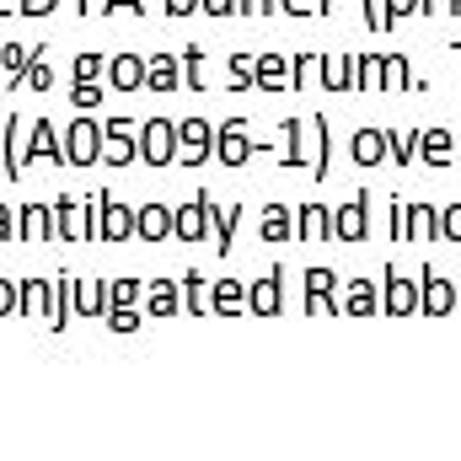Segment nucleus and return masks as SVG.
Masks as SVG:
<instances>
[{
  "label": "nucleus",
  "mask_w": 461,
  "mask_h": 461,
  "mask_svg": "<svg viewBox=\"0 0 461 461\" xmlns=\"http://www.w3.org/2000/svg\"><path fill=\"white\" fill-rule=\"evenodd\" d=\"M103 140H108L103 123L81 113L76 123H70V134H65V161H70V167H92V161H103Z\"/></svg>",
  "instance_id": "nucleus-1"
},
{
  "label": "nucleus",
  "mask_w": 461,
  "mask_h": 461,
  "mask_svg": "<svg viewBox=\"0 0 461 461\" xmlns=\"http://www.w3.org/2000/svg\"><path fill=\"white\" fill-rule=\"evenodd\" d=\"M381 312L386 317H413L419 312V274L386 268V279H381Z\"/></svg>",
  "instance_id": "nucleus-2"
},
{
  "label": "nucleus",
  "mask_w": 461,
  "mask_h": 461,
  "mask_svg": "<svg viewBox=\"0 0 461 461\" xmlns=\"http://www.w3.org/2000/svg\"><path fill=\"white\" fill-rule=\"evenodd\" d=\"M215 156V129L204 123V118H183L177 123V161L183 167H199V161H210Z\"/></svg>",
  "instance_id": "nucleus-3"
},
{
  "label": "nucleus",
  "mask_w": 461,
  "mask_h": 461,
  "mask_svg": "<svg viewBox=\"0 0 461 461\" xmlns=\"http://www.w3.org/2000/svg\"><path fill=\"white\" fill-rule=\"evenodd\" d=\"M419 312L424 317H451L456 312V279H440L435 268H419Z\"/></svg>",
  "instance_id": "nucleus-4"
},
{
  "label": "nucleus",
  "mask_w": 461,
  "mask_h": 461,
  "mask_svg": "<svg viewBox=\"0 0 461 461\" xmlns=\"http://www.w3.org/2000/svg\"><path fill=\"white\" fill-rule=\"evenodd\" d=\"M301 167L312 177H328V123H322V113L301 118Z\"/></svg>",
  "instance_id": "nucleus-5"
},
{
  "label": "nucleus",
  "mask_w": 461,
  "mask_h": 461,
  "mask_svg": "<svg viewBox=\"0 0 461 461\" xmlns=\"http://www.w3.org/2000/svg\"><path fill=\"white\" fill-rule=\"evenodd\" d=\"M140 156H145L150 167H167V161H177V123H167V118H150V123L140 129Z\"/></svg>",
  "instance_id": "nucleus-6"
},
{
  "label": "nucleus",
  "mask_w": 461,
  "mask_h": 461,
  "mask_svg": "<svg viewBox=\"0 0 461 461\" xmlns=\"http://www.w3.org/2000/svg\"><path fill=\"white\" fill-rule=\"evenodd\" d=\"M370 230V194H348L333 210V241H365Z\"/></svg>",
  "instance_id": "nucleus-7"
},
{
  "label": "nucleus",
  "mask_w": 461,
  "mask_h": 461,
  "mask_svg": "<svg viewBox=\"0 0 461 461\" xmlns=\"http://www.w3.org/2000/svg\"><path fill=\"white\" fill-rule=\"evenodd\" d=\"M97 236L103 241H129L134 236V210L113 194H97Z\"/></svg>",
  "instance_id": "nucleus-8"
},
{
  "label": "nucleus",
  "mask_w": 461,
  "mask_h": 461,
  "mask_svg": "<svg viewBox=\"0 0 461 461\" xmlns=\"http://www.w3.org/2000/svg\"><path fill=\"white\" fill-rule=\"evenodd\" d=\"M204 210H210V241L230 252V236L241 226V199H215V194H204Z\"/></svg>",
  "instance_id": "nucleus-9"
},
{
  "label": "nucleus",
  "mask_w": 461,
  "mask_h": 461,
  "mask_svg": "<svg viewBox=\"0 0 461 461\" xmlns=\"http://www.w3.org/2000/svg\"><path fill=\"white\" fill-rule=\"evenodd\" d=\"M54 226H59L65 241H86V236H92V204H86L81 194H65L59 210H54Z\"/></svg>",
  "instance_id": "nucleus-10"
},
{
  "label": "nucleus",
  "mask_w": 461,
  "mask_h": 461,
  "mask_svg": "<svg viewBox=\"0 0 461 461\" xmlns=\"http://www.w3.org/2000/svg\"><path fill=\"white\" fill-rule=\"evenodd\" d=\"M279 285H285V268H268L263 279L247 285V306H252L258 317H274V312L285 306V290H279Z\"/></svg>",
  "instance_id": "nucleus-11"
},
{
  "label": "nucleus",
  "mask_w": 461,
  "mask_h": 461,
  "mask_svg": "<svg viewBox=\"0 0 461 461\" xmlns=\"http://www.w3.org/2000/svg\"><path fill=\"white\" fill-rule=\"evenodd\" d=\"M306 285H312L306 312H328V317H339V312H344V301L333 295V290H339V274H333V268H312V274H306Z\"/></svg>",
  "instance_id": "nucleus-12"
},
{
  "label": "nucleus",
  "mask_w": 461,
  "mask_h": 461,
  "mask_svg": "<svg viewBox=\"0 0 461 461\" xmlns=\"http://www.w3.org/2000/svg\"><path fill=\"white\" fill-rule=\"evenodd\" d=\"M215 156H221L226 167H241V161L252 156V145H247V118H226V123H221V134H215Z\"/></svg>",
  "instance_id": "nucleus-13"
},
{
  "label": "nucleus",
  "mask_w": 461,
  "mask_h": 461,
  "mask_svg": "<svg viewBox=\"0 0 461 461\" xmlns=\"http://www.w3.org/2000/svg\"><path fill=\"white\" fill-rule=\"evenodd\" d=\"M177 230V215L167 210V204H140L134 210V236H145V241H167Z\"/></svg>",
  "instance_id": "nucleus-14"
},
{
  "label": "nucleus",
  "mask_w": 461,
  "mask_h": 461,
  "mask_svg": "<svg viewBox=\"0 0 461 461\" xmlns=\"http://www.w3.org/2000/svg\"><path fill=\"white\" fill-rule=\"evenodd\" d=\"M419 161L424 167H451L456 161V134L451 129H424L419 134Z\"/></svg>",
  "instance_id": "nucleus-15"
},
{
  "label": "nucleus",
  "mask_w": 461,
  "mask_h": 461,
  "mask_svg": "<svg viewBox=\"0 0 461 461\" xmlns=\"http://www.w3.org/2000/svg\"><path fill=\"white\" fill-rule=\"evenodd\" d=\"M348 161H354V167H381V161H386V134H381V129H354Z\"/></svg>",
  "instance_id": "nucleus-16"
},
{
  "label": "nucleus",
  "mask_w": 461,
  "mask_h": 461,
  "mask_svg": "<svg viewBox=\"0 0 461 461\" xmlns=\"http://www.w3.org/2000/svg\"><path fill=\"white\" fill-rule=\"evenodd\" d=\"M322 86H328V92H354V86H359V59L328 54V59H322Z\"/></svg>",
  "instance_id": "nucleus-17"
},
{
  "label": "nucleus",
  "mask_w": 461,
  "mask_h": 461,
  "mask_svg": "<svg viewBox=\"0 0 461 461\" xmlns=\"http://www.w3.org/2000/svg\"><path fill=\"white\" fill-rule=\"evenodd\" d=\"M344 312L348 317H375V312H381V285H375V279H348Z\"/></svg>",
  "instance_id": "nucleus-18"
},
{
  "label": "nucleus",
  "mask_w": 461,
  "mask_h": 461,
  "mask_svg": "<svg viewBox=\"0 0 461 461\" xmlns=\"http://www.w3.org/2000/svg\"><path fill=\"white\" fill-rule=\"evenodd\" d=\"M27 156H32V161H65V140L54 134V123H49V118H38V123H32Z\"/></svg>",
  "instance_id": "nucleus-19"
},
{
  "label": "nucleus",
  "mask_w": 461,
  "mask_h": 461,
  "mask_svg": "<svg viewBox=\"0 0 461 461\" xmlns=\"http://www.w3.org/2000/svg\"><path fill=\"white\" fill-rule=\"evenodd\" d=\"M70 301H76L81 317H103V312H108V285H97V279H70Z\"/></svg>",
  "instance_id": "nucleus-20"
},
{
  "label": "nucleus",
  "mask_w": 461,
  "mask_h": 461,
  "mask_svg": "<svg viewBox=\"0 0 461 461\" xmlns=\"http://www.w3.org/2000/svg\"><path fill=\"white\" fill-rule=\"evenodd\" d=\"M295 230H301V241H333V210H322V204H301Z\"/></svg>",
  "instance_id": "nucleus-21"
},
{
  "label": "nucleus",
  "mask_w": 461,
  "mask_h": 461,
  "mask_svg": "<svg viewBox=\"0 0 461 461\" xmlns=\"http://www.w3.org/2000/svg\"><path fill=\"white\" fill-rule=\"evenodd\" d=\"M54 295H59V285H49V279H22V312H27V317H49V312H54Z\"/></svg>",
  "instance_id": "nucleus-22"
},
{
  "label": "nucleus",
  "mask_w": 461,
  "mask_h": 461,
  "mask_svg": "<svg viewBox=\"0 0 461 461\" xmlns=\"http://www.w3.org/2000/svg\"><path fill=\"white\" fill-rule=\"evenodd\" d=\"M177 236H183V241H204V236H210V210H204V194H199V199H188V204L177 210Z\"/></svg>",
  "instance_id": "nucleus-23"
},
{
  "label": "nucleus",
  "mask_w": 461,
  "mask_h": 461,
  "mask_svg": "<svg viewBox=\"0 0 461 461\" xmlns=\"http://www.w3.org/2000/svg\"><path fill=\"white\" fill-rule=\"evenodd\" d=\"M177 81H183V70H177V59H172V54L145 59V86H150V92H177Z\"/></svg>",
  "instance_id": "nucleus-24"
},
{
  "label": "nucleus",
  "mask_w": 461,
  "mask_h": 461,
  "mask_svg": "<svg viewBox=\"0 0 461 461\" xmlns=\"http://www.w3.org/2000/svg\"><path fill=\"white\" fill-rule=\"evenodd\" d=\"M108 81H113L118 92L145 86V59H134V54H118V59H108Z\"/></svg>",
  "instance_id": "nucleus-25"
},
{
  "label": "nucleus",
  "mask_w": 461,
  "mask_h": 461,
  "mask_svg": "<svg viewBox=\"0 0 461 461\" xmlns=\"http://www.w3.org/2000/svg\"><path fill=\"white\" fill-rule=\"evenodd\" d=\"M183 285H188V290H183V301H188V312H199V317H215V285H210L204 274H188Z\"/></svg>",
  "instance_id": "nucleus-26"
},
{
  "label": "nucleus",
  "mask_w": 461,
  "mask_h": 461,
  "mask_svg": "<svg viewBox=\"0 0 461 461\" xmlns=\"http://www.w3.org/2000/svg\"><path fill=\"white\" fill-rule=\"evenodd\" d=\"M145 312H150V317H172V312H177V279H150Z\"/></svg>",
  "instance_id": "nucleus-27"
},
{
  "label": "nucleus",
  "mask_w": 461,
  "mask_h": 461,
  "mask_svg": "<svg viewBox=\"0 0 461 461\" xmlns=\"http://www.w3.org/2000/svg\"><path fill=\"white\" fill-rule=\"evenodd\" d=\"M258 86H263V92H285V86H290V59L263 54V59H258Z\"/></svg>",
  "instance_id": "nucleus-28"
},
{
  "label": "nucleus",
  "mask_w": 461,
  "mask_h": 461,
  "mask_svg": "<svg viewBox=\"0 0 461 461\" xmlns=\"http://www.w3.org/2000/svg\"><path fill=\"white\" fill-rule=\"evenodd\" d=\"M258 236H263V241H290V210H285V204H263Z\"/></svg>",
  "instance_id": "nucleus-29"
},
{
  "label": "nucleus",
  "mask_w": 461,
  "mask_h": 461,
  "mask_svg": "<svg viewBox=\"0 0 461 461\" xmlns=\"http://www.w3.org/2000/svg\"><path fill=\"white\" fill-rule=\"evenodd\" d=\"M440 236V215L429 204H408V241H435Z\"/></svg>",
  "instance_id": "nucleus-30"
},
{
  "label": "nucleus",
  "mask_w": 461,
  "mask_h": 461,
  "mask_svg": "<svg viewBox=\"0 0 461 461\" xmlns=\"http://www.w3.org/2000/svg\"><path fill=\"white\" fill-rule=\"evenodd\" d=\"M134 306H145V285L140 279H113L108 285V312H134Z\"/></svg>",
  "instance_id": "nucleus-31"
},
{
  "label": "nucleus",
  "mask_w": 461,
  "mask_h": 461,
  "mask_svg": "<svg viewBox=\"0 0 461 461\" xmlns=\"http://www.w3.org/2000/svg\"><path fill=\"white\" fill-rule=\"evenodd\" d=\"M49 230L54 226V210L49 204H27V215H22V241H49Z\"/></svg>",
  "instance_id": "nucleus-32"
},
{
  "label": "nucleus",
  "mask_w": 461,
  "mask_h": 461,
  "mask_svg": "<svg viewBox=\"0 0 461 461\" xmlns=\"http://www.w3.org/2000/svg\"><path fill=\"white\" fill-rule=\"evenodd\" d=\"M27 59H32V54H27L22 43H5V49H0V76H5V86H22V81H27Z\"/></svg>",
  "instance_id": "nucleus-33"
},
{
  "label": "nucleus",
  "mask_w": 461,
  "mask_h": 461,
  "mask_svg": "<svg viewBox=\"0 0 461 461\" xmlns=\"http://www.w3.org/2000/svg\"><path fill=\"white\" fill-rule=\"evenodd\" d=\"M322 54H301V59H290V86L295 92H306V86H322Z\"/></svg>",
  "instance_id": "nucleus-34"
},
{
  "label": "nucleus",
  "mask_w": 461,
  "mask_h": 461,
  "mask_svg": "<svg viewBox=\"0 0 461 461\" xmlns=\"http://www.w3.org/2000/svg\"><path fill=\"white\" fill-rule=\"evenodd\" d=\"M241 306H247V285H241V279H221V285H215V312H221V317H236Z\"/></svg>",
  "instance_id": "nucleus-35"
},
{
  "label": "nucleus",
  "mask_w": 461,
  "mask_h": 461,
  "mask_svg": "<svg viewBox=\"0 0 461 461\" xmlns=\"http://www.w3.org/2000/svg\"><path fill=\"white\" fill-rule=\"evenodd\" d=\"M103 134H108V129H103ZM134 156H140V145H134L129 134H108V140H103V161H108V167H129Z\"/></svg>",
  "instance_id": "nucleus-36"
},
{
  "label": "nucleus",
  "mask_w": 461,
  "mask_h": 461,
  "mask_svg": "<svg viewBox=\"0 0 461 461\" xmlns=\"http://www.w3.org/2000/svg\"><path fill=\"white\" fill-rule=\"evenodd\" d=\"M22 86H32V92H49L54 86V70H49V54L43 49H32V59H27V81Z\"/></svg>",
  "instance_id": "nucleus-37"
},
{
  "label": "nucleus",
  "mask_w": 461,
  "mask_h": 461,
  "mask_svg": "<svg viewBox=\"0 0 461 461\" xmlns=\"http://www.w3.org/2000/svg\"><path fill=\"white\" fill-rule=\"evenodd\" d=\"M226 86H236V92H247V86H258V59H252V54H236V59H230V76H226Z\"/></svg>",
  "instance_id": "nucleus-38"
},
{
  "label": "nucleus",
  "mask_w": 461,
  "mask_h": 461,
  "mask_svg": "<svg viewBox=\"0 0 461 461\" xmlns=\"http://www.w3.org/2000/svg\"><path fill=\"white\" fill-rule=\"evenodd\" d=\"M386 156H392L397 167L419 161V134H386Z\"/></svg>",
  "instance_id": "nucleus-39"
},
{
  "label": "nucleus",
  "mask_w": 461,
  "mask_h": 461,
  "mask_svg": "<svg viewBox=\"0 0 461 461\" xmlns=\"http://www.w3.org/2000/svg\"><path fill=\"white\" fill-rule=\"evenodd\" d=\"M183 65H188V70H183V81H188L194 92L215 86V81H210V70H204V54H199V49H188V54H183Z\"/></svg>",
  "instance_id": "nucleus-40"
},
{
  "label": "nucleus",
  "mask_w": 461,
  "mask_h": 461,
  "mask_svg": "<svg viewBox=\"0 0 461 461\" xmlns=\"http://www.w3.org/2000/svg\"><path fill=\"white\" fill-rule=\"evenodd\" d=\"M359 86H370V92H386V59L365 54V59H359Z\"/></svg>",
  "instance_id": "nucleus-41"
},
{
  "label": "nucleus",
  "mask_w": 461,
  "mask_h": 461,
  "mask_svg": "<svg viewBox=\"0 0 461 461\" xmlns=\"http://www.w3.org/2000/svg\"><path fill=\"white\" fill-rule=\"evenodd\" d=\"M408 81H413V65H408L402 54H392V59H386V92H397V86H408Z\"/></svg>",
  "instance_id": "nucleus-42"
},
{
  "label": "nucleus",
  "mask_w": 461,
  "mask_h": 461,
  "mask_svg": "<svg viewBox=\"0 0 461 461\" xmlns=\"http://www.w3.org/2000/svg\"><path fill=\"white\" fill-rule=\"evenodd\" d=\"M365 27H370V32H392V11H386V0H365Z\"/></svg>",
  "instance_id": "nucleus-43"
},
{
  "label": "nucleus",
  "mask_w": 461,
  "mask_h": 461,
  "mask_svg": "<svg viewBox=\"0 0 461 461\" xmlns=\"http://www.w3.org/2000/svg\"><path fill=\"white\" fill-rule=\"evenodd\" d=\"M103 70H108L103 54H81V59H76V81H103Z\"/></svg>",
  "instance_id": "nucleus-44"
},
{
  "label": "nucleus",
  "mask_w": 461,
  "mask_h": 461,
  "mask_svg": "<svg viewBox=\"0 0 461 461\" xmlns=\"http://www.w3.org/2000/svg\"><path fill=\"white\" fill-rule=\"evenodd\" d=\"M97 103H103V86L97 81H76V108L81 113H97Z\"/></svg>",
  "instance_id": "nucleus-45"
},
{
  "label": "nucleus",
  "mask_w": 461,
  "mask_h": 461,
  "mask_svg": "<svg viewBox=\"0 0 461 461\" xmlns=\"http://www.w3.org/2000/svg\"><path fill=\"white\" fill-rule=\"evenodd\" d=\"M5 312H22V285H11V279H0V317Z\"/></svg>",
  "instance_id": "nucleus-46"
},
{
  "label": "nucleus",
  "mask_w": 461,
  "mask_h": 461,
  "mask_svg": "<svg viewBox=\"0 0 461 461\" xmlns=\"http://www.w3.org/2000/svg\"><path fill=\"white\" fill-rule=\"evenodd\" d=\"M461 0H419V16H456Z\"/></svg>",
  "instance_id": "nucleus-47"
},
{
  "label": "nucleus",
  "mask_w": 461,
  "mask_h": 461,
  "mask_svg": "<svg viewBox=\"0 0 461 461\" xmlns=\"http://www.w3.org/2000/svg\"><path fill=\"white\" fill-rule=\"evenodd\" d=\"M392 241H408V204L392 199Z\"/></svg>",
  "instance_id": "nucleus-48"
},
{
  "label": "nucleus",
  "mask_w": 461,
  "mask_h": 461,
  "mask_svg": "<svg viewBox=\"0 0 461 461\" xmlns=\"http://www.w3.org/2000/svg\"><path fill=\"white\" fill-rule=\"evenodd\" d=\"M108 328H113V333H134V328H140V306H134V312H108Z\"/></svg>",
  "instance_id": "nucleus-49"
},
{
  "label": "nucleus",
  "mask_w": 461,
  "mask_h": 461,
  "mask_svg": "<svg viewBox=\"0 0 461 461\" xmlns=\"http://www.w3.org/2000/svg\"><path fill=\"white\" fill-rule=\"evenodd\" d=\"M440 236H446V241H461V204H451V210L440 215Z\"/></svg>",
  "instance_id": "nucleus-50"
},
{
  "label": "nucleus",
  "mask_w": 461,
  "mask_h": 461,
  "mask_svg": "<svg viewBox=\"0 0 461 461\" xmlns=\"http://www.w3.org/2000/svg\"><path fill=\"white\" fill-rule=\"evenodd\" d=\"M279 11H290V16H322V0H279Z\"/></svg>",
  "instance_id": "nucleus-51"
},
{
  "label": "nucleus",
  "mask_w": 461,
  "mask_h": 461,
  "mask_svg": "<svg viewBox=\"0 0 461 461\" xmlns=\"http://www.w3.org/2000/svg\"><path fill=\"white\" fill-rule=\"evenodd\" d=\"M386 11L392 22H402V16H419V0H386Z\"/></svg>",
  "instance_id": "nucleus-52"
},
{
  "label": "nucleus",
  "mask_w": 461,
  "mask_h": 461,
  "mask_svg": "<svg viewBox=\"0 0 461 461\" xmlns=\"http://www.w3.org/2000/svg\"><path fill=\"white\" fill-rule=\"evenodd\" d=\"M54 5H59V0H22V11H27V16H49Z\"/></svg>",
  "instance_id": "nucleus-53"
},
{
  "label": "nucleus",
  "mask_w": 461,
  "mask_h": 461,
  "mask_svg": "<svg viewBox=\"0 0 461 461\" xmlns=\"http://www.w3.org/2000/svg\"><path fill=\"white\" fill-rule=\"evenodd\" d=\"M199 11H210V16H226V11H236V0H199Z\"/></svg>",
  "instance_id": "nucleus-54"
},
{
  "label": "nucleus",
  "mask_w": 461,
  "mask_h": 461,
  "mask_svg": "<svg viewBox=\"0 0 461 461\" xmlns=\"http://www.w3.org/2000/svg\"><path fill=\"white\" fill-rule=\"evenodd\" d=\"M108 134H129V140H134V118H123V113L108 118Z\"/></svg>",
  "instance_id": "nucleus-55"
},
{
  "label": "nucleus",
  "mask_w": 461,
  "mask_h": 461,
  "mask_svg": "<svg viewBox=\"0 0 461 461\" xmlns=\"http://www.w3.org/2000/svg\"><path fill=\"white\" fill-rule=\"evenodd\" d=\"M188 11H199V0H167V16H188Z\"/></svg>",
  "instance_id": "nucleus-56"
},
{
  "label": "nucleus",
  "mask_w": 461,
  "mask_h": 461,
  "mask_svg": "<svg viewBox=\"0 0 461 461\" xmlns=\"http://www.w3.org/2000/svg\"><path fill=\"white\" fill-rule=\"evenodd\" d=\"M344 11H354V0H322V16H344Z\"/></svg>",
  "instance_id": "nucleus-57"
},
{
  "label": "nucleus",
  "mask_w": 461,
  "mask_h": 461,
  "mask_svg": "<svg viewBox=\"0 0 461 461\" xmlns=\"http://www.w3.org/2000/svg\"><path fill=\"white\" fill-rule=\"evenodd\" d=\"M103 11H134V16H140V0H108Z\"/></svg>",
  "instance_id": "nucleus-58"
},
{
  "label": "nucleus",
  "mask_w": 461,
  "mask_h": 461,
  "mask_svg": "<svg viewBox=\"0 0 461 461\" xmlns=\"http://www.w3.org/2000/svg\"><path fill=\"white\" fill-rule=\"evenodd\" d=\"M5 236H11V215H5V210H0V241H5Z\"/></svg>",
  "instance_id": "nucleus-59"
},
{
  "label": "nucleus",
  "mask_w": 461,
  "mask_h": 461,
  "mask_svg": "<svg viewBox=\"0 0 461 461\" xmlns=\"http://www.w3.org/2000/svg\"><path fill=\"white\" fill-rule=\"evenodd\" d=\"M5 11H22V0H0V16H5Z\"/></svg>",
  "instance_id": "nucleus-60"
},
{
  "label": "nucleus",
  "mask_w": 461,
  "mask_h": 461,
  "mask_svg": "<svg viewBox=\"0 0 461 461\" xmlns=\"http://www.w3.org/2000/svg\"><path fill=\"white\" fill-rule=\"evenodd\" d=\"M456 312H461V279H456Z\"/></svg>",
  "instance_id": "nucleus-61"
},
{
  "label": "nucleus",
  "mask_w": 461,
  "mask_h": 461,
  "mask_svg": "<svg viewBox=\"0 0 461 461\" xmlns=\"http://www.w3.org/2000/svg\"><path fill=\"white\" fill-rule=\"evenodd\" d=\"M456 161H461V134H456Z\"/></svg>",
  "instance_id": "nucleus-62"
},
{
  "label": "nucleus",
  "mask_w": 461,
  "mask_h": 461,
  "mask_svg": "<svg viewBox=\"0 0 461 461\" xmlns=\"http://www.w3.org/2000/svg\"><path fill=\"white\" fill-rule=\"evenodd\" d=\"M451 54H456V59H461V43H456V49H451Z\"/></svg>",
  "instance_id": "nucleus-63"
}]
</instances>
